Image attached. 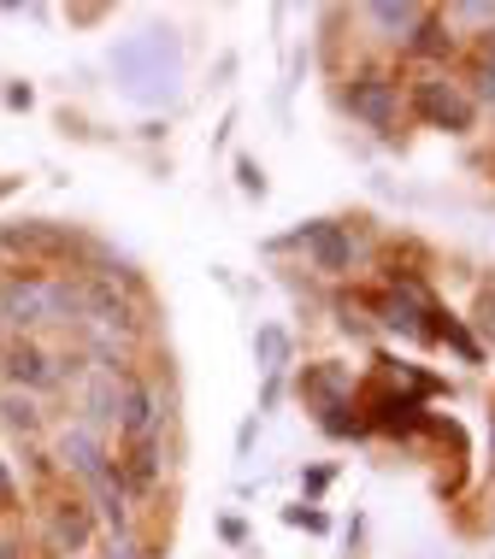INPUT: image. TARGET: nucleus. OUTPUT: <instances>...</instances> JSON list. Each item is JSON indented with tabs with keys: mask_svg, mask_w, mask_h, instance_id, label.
I'll return each instance as SVG.
<instances>
[{
	"mask_svg": "<svg viewBox=\"0 0 495 559\" xmlns=\"http://www.w3.org/2000/svg\"><path fill=\"white\" fill-rule=\"evenodd\" d=\"M319 430L330 436V442H366L372 425H366V406H360V395H354L349 406H337L330 418H319Z\"/></svg>",
	"mask_w": 495,
	"mask_h": 559,
	"instance_id": "16",
	"label": "nucleus"
},
{
	"mask_svg": "<svg viewBox=\"0 0 495 559\" xmlns=\"http://www.w3.org/2000/svg\"><path fill=\"white\" fill-rule=\"evenodd\" d=\"M337 107L354 124H366L378 142H401V130H408V78L384 59H354L337 78Z\"/></svg>",
	"mask_w": 495,
	"mask_h": 559,
	"instance_id": "1",
	"label": "nucleus"
},
{
	"mask_svg": "<svg viewBox=\"0 0 495 559\" xmlns=\"http://www.w3.org/2000/svg\"><path fill=\"white\" fill-rule=\"evenodd\" d=\"M71 24H95V19H107V7H78V12H66Z\"/></svg>",
	"mask_w": 495,
	"mask_h": 559,
	"instance_id": "30",
	"label": "nucleus"
},
{
	"mask_svg": "<svg viewBox=\"0 0 495 559\" xmlns=\"http://www.w3.org/2000/svg\"><path fill=\"white\" fill-rule=\"evenodd\" d=\"M490 507H495V489H490Z\"/></svg>",
	"mask_w": 495,
	"mask_h": 559,
	"instance_id": "33",
	"label": "nucleus"
},
{
	"mask_svg": "<svg viewBox=\"0 0 495 559\" xmlns=\"http://www.w3.org/2000/svg\"><path fill=\"white\" fill-rule=\"evenodd\" d=\"M302 489H307V507H313V501L330 489V465H313V472H302Z\"/></svg>",
	"mask_w": 495,
	"mask_h": 559,
	"instance_id": "25",
	"label": "nucleus"
},
{
	"mask_svg": "<svg viewBox=\"0 0 495 559\" xmlns=\"http://www.w3.org/2000/svg\"><path fill=\"white\" fill-rule=\"evenodd\" d=\"M366 224H372V218H307V224H295L290 236H272L266 248H272V253L302 248V253H307V271H319V277L342 283V277L360 265V236H366Z\"/></svg>",
	"mask_w": 495,
	"mask_h": 559,
	"instance_id": "3",
	"label": "nucleus"
},
{
	"mask_svg": "<svg viewBox=\"0 0 495 559\" xmlns=\"http://www.w3.org/2000/svg\"><path fill=\"white\" fill-rule=\"evenodd\" d=\"M467 53H472V59H484V66H495V24L484 29V36H472V41H467Z\"/></svg>",
	"mask_w": 495,
	"mask_h": 559,
	"instance_id": "27",
	"label": "nucleus"
},
{
	"mask_svg": "<svg viewBox=\"0 0 495 559\" xmlns=\"http://www.w3.org/2000/svg\"><path fill=\"white\" fill-rule=\"evenodd\" d=\"M219 536L231 542V548H243V542H248V524H243V519H224V524H219Z\"/></svg>",
	"mask_w": 495,
	"mask_h": 559,
	"instance_id": "28",
	"label": "nucleus"
},
{
	"mask_svg": "<svg viewBox=\"0 0 495 559\" xmlns=\"http://www.w3.org/2000/svg\"><path fill=\"white\" fill-rule=\"evenodd\" d=\"M48 453H54V465H59V477L78 489V483H89L101 472V465L113 460V442H107V430H95V425H83V418H66V425L54 430V442H48Z\"/></svg>",
	"mask_w": 495,
	"mask_h": 559,
	"instance_id": "8",
	"label": "nucleus"
},
{
	"mask_svg": "<svg viewBox=\"0 0 495 559\" xmlns=\"http://www.w3.org/2000/svg\"><path fill=\"white\" fill-rule=\"evenodd\" d=\"M48 277L36 265L0 271V336H42L48 330Z\"/></svg>",
	"mask_w": 495,
	"mask_h": 559,
	"instance_id": "7",
	"label": "nucleus"
},
{
	"mask_svg": "<svg viewBox=\"0 0 495 559\" xmlns=\"http://www.w3.org/2000/svg\"><path fill=\"white\" fill-rule=\"evenodd\" d=\"M254 366H260V377H283L295 366V336L283 324H260L254 330Z\"/></svg>",
	"mask_w": 495,
	"mask_h": 559,
	"instance_id": "15",
	"label": "nucleus"
},
{
	"mask_svg": "<svg viewBox=\"0 0 495 559\" xmlns=\"http://www.w3.org/2000/svg\"><path fill=\"white\" fill-rule=\"evenodd\" d=\"M472 95L460 88L455 71H413L408 78V124L419 130H437V135H472L478 130Z\"/></svg>",
	"mask_w": 495,
	"mask_h": 559,
	"instance_id": "5",
	"label": "nucleus"
},
{
	"mask_svg": "<svg viewBox=\"0 0 495 559\" xmlns=\"http://www.w3.org/2000/svg\"><path fill=\"white\" fill-rule=\"evenodd\" d=\"M12 189H19V177H0V201H7Z\"/></svg>",
	"mask_w": 495,
	"mask_h": 559,
	"instance_id": "31",
	"label": "nucleus"
},
{
	"mask_svg": "<svg viewBox=\"0 0 495 559\" xmlns=\"http://www.w3.org/2000/svg\"><path fill=\"white\" fill-rule=\"evenodd\" d=\"M177 425V389L172 377L160 371H130L125 377V401H118V448H137V442H165Z\"/></svg>",
	"mask_w": 495,
	"mask_h": 559,
	"instance_id": "4",
	"label": "nucleus"
},
{
	"mask_svg": "<svg viewBox=\"0 0 495 559\" xmlns=\"http://www.w3.org/2000/svg\"><path fill=\"white\" fill-rule=\"evenodd\" d=\"M278 401H283V377H266V389H260V413H272Z\"/></svg>",
	"mask_w": 495,
	"mask_h": 559,
	"instance_id": "29",
	"label": "nucleus"
},
{
	"mask_svg": "<svg viewBox=\"0 0 495 559\" xmlns=\"http://www.w3.org/2000/svg\"><path fill=\"white\" fill-rule=\"evenodd\" d=\"M443 19L455 24V36H484L495 24V0H460V7H443Z\"/></svg>",
	"mask_w": 495,
	"mask_h": 559,
	"instance_id": "17",
	"label": "nucleus"
},
{
	"mask_svg": "<svg viewBox=\"0 0 495 559\" xmlns=\"http://www.w3.org/2000/svg\"><path fill=\"white\" fill-rule=\"evenodd\" d=\"M0 425L19 442H42L48 436V406H42V395H24V389H0Z\"/></svg>",
	"mask_w": 495,
	"mask_h": 559,
	"instance_id": "14",
	"label": "nucleus"
},
{
	"mask_svg": "<svg viewBox=\"0 0 495 559\" xmlns=\"http://www.w3.org/2000/svg\"><path fill=\"white\" fill-rule=\"evenodd\" d=\"M401 66H419V71H448L460 66V53H467V41L455 36V24L443 19V7H425L419 12V24L408 29V41H401ZM396 66V71H401Z\"/></svg>",
	"mask_w": 495,
	"mask_h": 559,
	"instance_id": "9",
	"label": "nucleus"
},
{
	"mask_svg": "<svg viewBox=\"0 0 495 559\" xmlns=\"http://www.w3.org/2000/svg\"><path fill=\"white\" fill-rule=\"evenodd\" d=\"M125 377L130 371H89L78 383V418L95 430H113L118 425V401H125Z\"/></svg>",
	"mask_w": 495,
	"mask_h": 559,
	"instance_id": "13",
	"label": "nucleus"
},
{
	"mask_svg": "<svg viewBox=\"0 0 495 559\" xmlns=\"http://www.w3.org/2000/svg\"><path fill=\"white\" fill-rule=\"evenodd\" d=\"M0 100H7L12 112H30V100H36V88H30V83H7V88H0Z\"/></svg>",
	"mask_w": 495,
	"mask_h": 559,
	"instance_id": "26",
	"label": "nucleus"
},
{
	"mask_svg": "<svg viewBox=\"0 0 495 559\" xmlns=\"http://www.w3.org/2000/svg\"><path fill=\"white\" fill-rule=\"evenodd\" d=\"M0 559H36V548L19 531H0Z\"/></svg>",
	"mask_w": 495,
	"mask_h": 559,
	"instance_id": "24",
	"label": "nucleus"
},
{
	"mask_svg": "<svg viewBox=\"0 0 495 559\" xmlns=\"http://www.w3.org/2000/svg\"><path fill=\"white\" fill-rule=\"evenodd\" d=\"M83 559H107V554H83Z\"/></svg>",
	"mask_w": 495,
	"mask_h": 559,
	"instance_id": "32",
	"label": "nucleus"
},
{
	"mask_svg": "<svg viewBox=\"0 0 495 559\" xmlns=\"http://www.w3.org/2000/svg\"><path fill=\"white\" fill-rule=\"evenodd\" d=\"M154 554H160V542L142 524H130L125 536H107V559H154Z\"/></svg>",
	"mask_w": 495,
	"mask_h": 559,
	"instance_id": "19",
	"label": "nucleus"
},
{
	"mask_svg": "<svg viewBox=\"0 0 495 559\" xmlns=\"http://www.w3.org/2000/svg\"><path fill=\"white\" fill-rule=\"evenodd\" d=\"M95 542H101V524L71 483L42 495V507H36V554L42 559H83Z\"/></svg>",
	"mask_w": 495,
	"mask_h": 559,
	"instance_id": "6",
	"label": "nucleus"
},
{
	"mask_svg": "<svg viewBox=\"0 0 495 559\" xmlns=\"http://www.w3.org/2000/svg\"><path fill=\"white\" fill-rule=\"evenodd\" d=\"M337 330H342V336H354V342L372 336V312H366V300H360V295H337Z\"/></svg>",
	"mask_w": 495,
	"mask_h": 559,
	"instance_id": "18",
	"label": "nucleus"
},
{
	"mask_svg": "<svg viewBox=\"0 0 495 559\" xmlns=\"http://www.w3.org/2000/svg\"><path fill=\"white\" fill-rule=\"evenodd\" d=\"M472 336L478 342H490L495 347V277H484V283H478V300H472Z\"/></svg>",
	"mask_w": 495,
	"mask_h": 559,
	"instance_id": "20",
	"label": "nucleus"
},
{
	"mask_svg": "<svg viewBox=\"0 0 495 559\" xmlns=\"http://www.w3.org/2000/svg\"><path fill=\"white\" fill-rule=\"evenodd\" d=\"M283 524H295V531H307V536H325L330 531V519H325V512L319 507H283Z\"/></svg>",
	"mask_w": 495,
	"mask_h": 559,
	"instance_id": "22",
	"label": "nucleus"
},
{
	"mask_svg": "<svg viewBox=\"0 0 495 559\" xmlns=\"http://www.w3.org/2000/svg\"><path fill=\"white\" fill-rule=\"evenodd\" d=\"M113 472H118V483H125L130 507H148V501L165 489V477H172V436H165V442L118 448V453H113Z\"/></svg>",
	"mask_w": 495,
	"mask_h": 559,
	"instance_id": "11",
	"label": "nucleus"
},
{
	"mask_svg": "<svg viewBox=\"0 0 495 559\" xmlns=\"http://www.w3.org/2000/svg\"><path fill=\"white\" fill-rule=\"evenodd\" d=\"M113 78L130 100H148V107H165L177 100V78H184V53H177L172 29H142V36H125L113 48Z\"/></svg>",
	"mask_w": 495,
	"mask_h": 559,
	"instance_id": "2",
	"label": "nucleus"
},
{
	"mask_svg": "<svg viewBox=\"0 0 495 559\" xmlns=\"http://www.w3.org/2000/svg\"><path fill=\"white\" fill-rule=\"evenodd\" d=\"M236 183H243V194H248V201H266V171H260V165H254L248 154L236 159Z\"/></svg>",
	"mask_w": 495,
	"mask_h": 559,
	"instance_id": "23",
	"label": "nucleus"
},
{
	"mask_svg": "<svg viewBox=\"0 0 495 559\" xmlns=\"http://www.w3.org/2000/svg\"><path fill=\"white\" fill-rule=\"evenodd\" d=\"M24 512V483H19V472H12V460H0V519H19Z\"/></svg>",
	"mask_w": 495,
	"mask_h": 559,
	"instance_id": "21",
	"label": "nucleus"
},
{
	"mask_svg": "<svg viewBox=\"0 0 495 559\" xmlns=\"http://www.w3.org/2000/svg\"><path fill=\"white\" fill-rule=\"evenodd\" d=\"M354 395H360V377H354V366H342V359H307V366L295 371V401H302L313 418H330Z\"/></svg>",
	"mask_w": 495,
	"mask_h": 559,
	"instance_id": "10",
	"label": "nucleus"
},
{
	"mask_svg": "<svg viewBox=\"0 0 495 559\" xmlns=\"http://www.w3.org/2000/svg\"><path fill=\"white\" fill-rule=\"evenodd\" d=\"M419 12H425V0H372V7H354L349 19L366 29L378 48H401V41H408V29L419 24Z\"/></svg>",
	"mask_w": 495,
	"mask_h": 559,
	"instance_id": "12",
	"label": "nucleus"
}]
</instances>
